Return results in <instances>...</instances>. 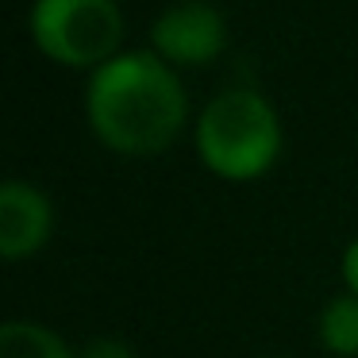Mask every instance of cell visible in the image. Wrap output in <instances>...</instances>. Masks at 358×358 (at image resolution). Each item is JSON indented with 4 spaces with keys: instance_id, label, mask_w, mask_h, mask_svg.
Here are the masks:
<instances>
[{
    "instance_id": "1",
    "label": "cell",
    "mask_w": 358,
    "mask_h": 358,
    "mask_svg": "<svg viewBox=\"0 0 358 358\" xmlns=\"http://www.w3.org/2000/svg\"><path fill=\"white\" fill-rule=\"evenodd\" d=\"M85 116L108 150L143 158L166 150L181 135L189 101L166 58L147 50H120L89 78Z\"/></svg>"
},
{
    "instance_id": "2",
    "label": "cell",
    "mask_w": 358,
    "mask_h": 358,
    "mask_svg": "<svg viewBox=\"0 0 358 358\" xmlns=\"http://www.w3.org/2000/svg\"><path fill=\"white\" fill-rule=\"evenodd\" d=\"M281 150V120L255 89H224L196 120V155L216 178H262Z\"/></svg>"
},
{
    "instance_id": "3",
    "label": "cell",
    "mask_w": 358,
    "mask_h": 358,
    "mask_svg": "<svg viewBox=\"0 0 358 358\" xmlns=\"http://www.w3.org/2000/svg\"><path fill=\"white\" fill-rule=\"evenodd\" d=\"M27 27L35 47L70 70H101L124 43V12L116 0H35Z\"/></svg>"
},
{
    "instance_id": "4",
    "label": "cell",
    "mask_w": 358,
    "mask_h": 358,
    "mask_svg": "<svg viewBox=\"0 0 358 358\" xmlns=\"http://www.w3.org/2000/svg\"><path fill=\"white\" fill-rule=\"evenodd\" d=\"M150 47L170 66H204L227 47V20L204 0H181L155 20Z\"/></svg>"
},
{
    "instance_id": "5",
    "label": "cell",
    "mask_w": 358,
    "mask_h": 358,
    "mask_svg": "<svg viewBox=\"0 0 358 358\" xmlns=\"http://www.w3.org/2000/svg\"><path fill=\"white\" fill-rule=\"evenodd\" d=\"M50 201L27 181H4L0 189V255L8 262L35 255L50 239Z\"/></svg>"
},
{
    "instance_id": "6",
    "label": "cell",
    "mask_w": 358,
    "mask_h": 358,
    "mask_svg": "<svg viewBox=\"0 0 358 358\" xmlns=\"http://www.w3.org/2000/svg\"><path fill=\"white\" fill-rule=\"evenodd\" d=\"M0 358H73L50 327L31 320H8L0 327Z\"/></svg>"
},
{
    "instance_id": "7",
    "label": "cell",
    "mask_w": 358,
    "mask_h": 358,
    "mask_svg": "<svg viewBox=\"0 0 358 358\" xmlns=\"http://www.w3.org/2000/svg\"><path fill=\"white\" fill-rule=\"evenodd\" d=\"M320 343L324 350L343 358H355L358 355V296H331L320 312Z\"/></svg>"
},
{
    "instance_id": "8",
    "label": "cell",
    "mask_w": 358,
    "mask_h": 358,
    "mask_svg": "<svg viewBox=\"0 0 358 358\" xmlns=\"http://www.w3.org/2000/svg\"><path fill=\"white\" fill-rule=\"evenodd\" d=\"M81 358H135V350L127 347L124 339H112V335H101V339H93L85 350H81Z\"/></svg>"
},
{
    "instance_id": "9",
    "label": "cell",
    "mask_w": 358,
    "mask_h": 358,
    "mask_svg": "<svg viewBox=\"0 0 358 358\" xmlns=\"http://www.w3.org/2000/svg\"><path fill=\"white\" fill-rule=\"evenodd\" d=\"M343 281H347V289L358 296V239L347 247V255H343Z\"/></svg>"
}]
</instances>
